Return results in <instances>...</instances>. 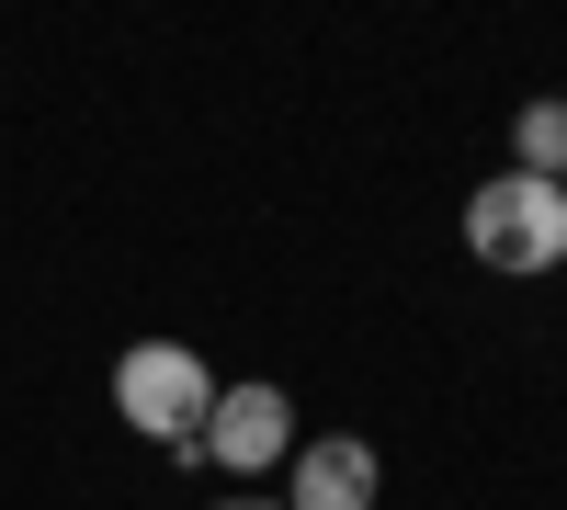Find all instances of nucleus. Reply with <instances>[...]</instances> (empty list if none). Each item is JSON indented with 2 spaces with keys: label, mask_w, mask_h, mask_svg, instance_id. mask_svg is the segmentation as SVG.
<instances>
[{
  "label": "nucleus",
  "mask_w": 567,
  "mask_h": 510,
  "mask_svg": "<svg viewBox=\"0 0 567 510\" xmlns=\"http://www.w3.org/2000/svg\"><path fill=\"white\" fill-rule=\"evenodd\" d=\"M465 250H477L488 272H556L567 261V181H534V170L477 181V205H465Z\"/></svg>",
  "instance_id": "nucleus-1"
},
{
  "label": "nucleus",
  "mask_w": 567,
  "mask_h": 510,
  "mask_svg": "<svg viewBox=\"0 0 567 510\" xmlns=\"http://www.w3.org/2000/svg\"><path fill=\"white\" fill-rule=\"evenodd\" d=\"M114 397H125V420L148 431V443H182L194 454L205 443V408H216V375L182 341H136L125 363H114Z\"/></svg>",
  "instance_id": "nucleus-2"
},
{
  "label": "nucleus",
  "mask_w": 567,
  "mask_h": 510,
  "mask_svg": "<svg viewBox=\"0 0 567 510\" xmlns=\"http://www.w3.org/2000/svg\"><path fill=\"white\" fill-rule=\"evenodd\" d=\"M194 454H205V466H227V477H261L272 454H296V408H284L272 386H216Z\"/></svg>",
  "instance_id": "nucleus-3"
},
{
  "label": "nucleus",
  "mask_w": 567,
  "mask_h": 510,
  "mask_svg": "<svg viewBox=\"0 0 567 510\" xmlns=\"http://www.w3.org/2000/svg\"><path fill=\"white\" fill-rule=\"evenodd\" d=\"M284 510H374V454L352 431H329L296 454V488H284Z\"/></svg>",
  "instance_id": "nucleus-4"
},
{
  "label": "nucleus",
  "mask_w": 567,
  "mask_h": 510,
  "mask_svg": "<svg viewBox=\"0 0 567 510\" xmlns=\"http://www.w3.org/2000/svg\"><path fill=\"white\" fill-rule=\"evenodd\" d=\"M511 148H523V170H534V181H567V103H523Z\"/></svg>",
  "instance_id": "nucleus-5"
},
{
  "label": "nucleus",
  "mask_w": 567,
  "mask_h": 510,
  "mask_svg": "<svg viewBox=\"0 0 567 510\" xmlns=\"http://www.w3.org/2000/svg\"><path fill=\"white\" fill-rule=\"evenodd\" d=\"M216 510H284V499H216Z\"/></svg>",
  "instance_id": "nucleus-6"
}]
</instances>
